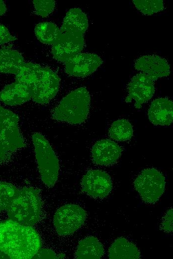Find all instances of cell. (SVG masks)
<instances>
[{"mask_svg": "<svg viewBox=\"0 0 173 259\" xmlns=\"http://www.w3.org/2000/svg\"><path fill=\"white\" fill-rule=\"evenodd\" d=\"M37 232L11 220L0 222V251L9 259H33L41 249Z\"/></svg>", "mask_w": 173, "mask_h": 259, "instance_id": "1", "label": "cell"}, {"mask_svg": "<svg viewBox=\"0 0 173 259\" xmlns=\"http://www.w3.org/2000/svg\"><path fill=\"white\" fill-rule=\"evenodd\" d=\"M15 81L25 85L31 99L41 104L49 102L60 87L59 77L54 71L32 62L24 63L15 76Z\"/></svg>", "mask_w": 173, "mask_h": 259, "instance_id": "2", "label": "cell"}, {"mask_svg": "<svg viewBox=\"0 0 173 259\" xmlns=\"http://www.w3.org/2000/svg\"><path fill=\"white\" fill-rule=\"evenodd\" d=\"M42 205L38 189L23 187L18 189L10 199L5 211L9 220L32 226L40 218Z\"/></svg>", "mask_w": 173, "mask_h": 259, "instance_id": "3", "label": "cell"}, {"mask_svg": "<svg viewBox=\"0 0 173 259\" xmlns=\"http://www.w3.org/2000/svg\"><path fill=\"white\" fill-rule=\"evenodd\" d=\"M90 97L84 87L69 93L60 102L52 112L53 118L58 121L72 125L81 124L86 120L89 111Z\"/></svg>", "mask_w": 173, "mask_h": 259, "instance_id": "4", "label": "cell"}, {"mask_svg": "<svg viewBox=\"0 0 173 259\" xmlns=\"http://www.w3.org/2000/svg\"><path fill=\"white\" fill-rule=\"evenodd\" d=\"M32 140L41 179L45 185L52 187L58 178L59 160L51 144L42 134L33 133Z\"/></svg>", "mask_w": 173, "mask_h": 259, "instance_id": "5", "label": "cell"}, {"mask_svg": "<svg viewBox=\"0 0 173 259\" xmlns=\"http://www.w3.org/2000/svg\"><path fill=\"white\" fill-rule=\"evenodd\" d=\"M133 184L142 200L148 204H153L163 194L166 180L160 171L154 168H148L140 173Z\"/></svg>", "mask_w": 173, "mask_h": 259, "instance_id": "6", "label": "cell"}, {"mask_svg": "<svg viewBox=\"0 0 173 259\" xmlns=\"http://www.w3.org/2000/svg\"><path fill=\"white\" fill-rule=\"evenodd\" d=\"M86 211L81 206L68 204L60 207L55 212L53 224L57 233L60 236L73 234L84 224Z\"/></svg>", "mask_w": 173, "mask_h": 259, "instance_id": "7", "label": "cell"}, {"mask_svg": "<svg viewBox=\"0 0 173 259\" xmlns=\"http://www.w3.org/2000/svg\"><path fill=\"white\" fill-rule=\"evenodd\" d=\"M84 34L60 29L57 40L52 47L51 52L54 58L64 63L81 53L85 45Z\"/></svg>", "mask_w": 173, "mask_h": 259, "instance_id": "8", "label": "cell"}, {"mask_svg": "<svg viewBox=\"0 0 173 259\" xmlns=\"http://www.w3.org/2000/svg\"><path fill=\"white\" fill-rule=\"evenodd\" d=\"M81 186L83 192L96 199L106 197L112 189V182L109 175L99 170H88L83 177Z\"/></svg>", "mask_w": 173, "mask_h": 259, "instance_id": "9", "label": "cell"}, {"mask_svg": "<svg viewBox=\"0 0 173 259\" xmlns=\"http://www.w3.org/2000/svg\"><path fill=\"white\" fill-rule=\"evenodd\" d=\"M18 122L19 117L16 114L0 105V133L13 152L25 145Z\"/></svg>", "mask_w": 173, "mask_h": 259, "instance_id": "10", "label": "cell"}, {"mask_svg": "<svg viewBox=\"0 0 173 259\" xmlns=\"http://www.w3.org/2000/svg\"><path fill=\"white\" fill-rule=\"evenodd\" d=\"M102 63V60L95 54L80 53L64 63L68 75L84 77L93 73Z\"/></svg>", "mask_w": 173, "mask_h": 259, "instance_id": "11", "label": "cell"}, {"mask_svg": "<svg viewBox=\"0 0 173 259\" xmlns=\"http://www.w3.org/2000/svg\"><path fill=\"white\" fill-rule=\"evenodd\" d=\"M154 81L147 75L140 73L134 76L128 85L127 103L134 100L135 107L140 109L142 105L150 100L155 93Z\"/></svg>", "mask_w": 173, "mask_h": 259, "instance_id": "12", "label": "cell"}, {"mask_svg": "<svg viewBox=\"0 0 173 259\" xmlns=\"http://www.w3.org/2000/svg\"><path fill=\"white\" fill-rule=\"evenodd\" d=\"M122 152V147L114 141L101 139L97 141L92 147V160L97 165L110 166L118 161Z\"/></svg>", "mask_w": 173, "mask_h": 259, "instance_id": "13", "label": "cell"}, {"mask_svg": "<svg viewBox=\"0 0 173 259\" xmlns=\"http://www.w3.org/2000/svg\"><path fill=\"white\" fill-rule=\"evenodd\" d=\"M135 68L141 71L154 81L170 73V67L166 59L157 55L140 57L135 62Z\"/></svg>", "mask_w": 173, "mask_h": 259, "instance_id": "14", "label": "cell"}, {"mask_svg": "<svg viewBox=\"0 0 173 259\" xmlns=\"http://www.w3.org/2000/svg\"><path fill=\"white\" fill-rule=\"evenodd\" d=\"M150 122L157 126H169L173 121V103L168 98L154 100L148 110Z\"/></svg>", "mask_w": 173, "mask_h": 259, "instance_id": "15", "label": "cell"}, {"mask_svg": "<svg viewBox=\"0 0 173 259\" xmlns=\"http://www.w3.org/2000/svg\"><path fill=\"white\" fill-rule=\"evenodd\" d=\"M31 99L26 86L16 81L5 86L0 91V101L9 106L21 105Z\"/></svg>", "mask_w": 173, "mask_h": 259, "instance_id": "16", "label": "cell"}, {"mask_svg": "<svg viewBox=\"0 0 173 259\" xmlns=\"http://www.w3.org/2000/svg\"><path fill=\"white\" fill-rule=\"evenodd\" d=\"M108 258L111 259H138L140 252L137 246L123 237L116 239L108 250Z\"/></svg>", "mask_w": 173, "mask_h": 259, "instance_id": "17", "label": "cell"}, {"mask_svg": "<svg viewBox=\"0 0 173 259\" xmlns=\"http://www.w3.org/2000/svg\"><path fill=\"white\" fill-rule=\"evenodd\" d=\"M25 63L23 56L17 51L10 48L0 49V73L16 76Z\"/></svg>", "mask_w": 173, "mask_h": 259, "instance_id": "18", "label": "cell"}, {"mask_svg": "<svg viewBox=\"0 0 173 259\" xmlns=\"http://www.w3.org/2000/svg\"><path fill=\"white\" fill-rule=\"evenodd\" d=\"M104 254L103 245L95 237H87L81 240L75 252V258L81 259L101 258Z\"/></svg>", "mask_w": 173, "mask_h": 259, "instance_id": "19", "label": "cell"}, {"mask_svg": "<svg viewBox=\"0 0 173 259\" xmlns=\"http://www.w3.org/2000/svg\"><path fill=\"white\" fill-rule=\"evenodd\" d=\"M88 25L86 14L79 8H73L67 12L60 29L84 34Z\"/></svg>", "mask_w": 173, "mask_h": 259, "instance_id": "20", "label": "cell"}, {"mask_svg": "<svg viewBox=\"0 0 173 259\" xmlns=\"http://www.w3.org/2000/svg\"><path fill=\"white\" fill-rule=\"evenodd\" d=\"M60 33V28L54 23L43 22L39 23L35 28L37 38L42 43L52 45L55 44Z\"/></svg>", "mask_w": 173, "mask_h": 259, "instance_id": "21", "label": "cell"}, {"mask_svg": "<svg viewBox=\"0 0 173 259\" xmlns=\"http://www.w3.org/2000/svg\"><path fill=\"white\" fill-rule=\"evenodd\" d=\"M108 133L113 139L118 141H125L131 138L133 134L130 123L124 119L114 121L111 125Z\"/></svg>", "mask_w": 173, "mask_h": 259, "instance_id": "22", "label": "cell"}, {"mask_svg": "<svg viewBox=\"0 0 173 259\" xmlns=\"http://www.w3.org/2000/svg\"><path fill=\"white\" fill-rule=\"evenodd\" d=\"M133 2L135 7L145 15H152L164 9L162 0H134Z\"/></svg>", "mask_w": 173, "mask_h": 259, "instance_id": "23", "label": "cell"}, {"mask_svg": "<svg viewBox=\"0 0 173 259\" xmlns=\"http://www.w3.org/2000/svg\"><path fill=\"white\" fill-rule=\"evenodd\" d=\"M18 188L10 183L0 182V213L5 209Z\"/></svg>", "mask_w": 173, "mask_h": 259, "instance_id": "24", "label": "cell"}, {"mask_svg": "<svg viewBox=\"0 0 173 259\" xmlns=\"http://www.w3.org/2000/svg\"><path fill=\"white\" fill-rule=\"evenodd\" d=\"M36 13L42 17L51 14L55 7V1L53 0H34L33 1Z\"/></svg>", "mask_w": 173, "mask_h": 259, "instance_id": "25", "label": "cell"}, {"mask_svg": "<svg viewBox=\"0 0 173 259\" xmlns=\"http://www.w3.org/2000/svg\"><path fill=\"white\" fill-rule=\"evenodd\" d=\"M14 152L0 133V162H5L10 158Z\"/></svg>", "mask_w": 173, "mask_h": 259, "instance_id": "26", "label": "cell"}, {"mask_svg": "<svg viewBox=\"0 0 173 259\" xmlns=\"http://www.w3.org/2000/svg\"><path fill=\"white\" fill-rule=\"evenodd\" d=\"M173 211L171 207L166 213L163 218L161 229L165 232L171 233L173 231Z\"/></svg>", "mask_w": 173, "mask_h": 259, "instance_id": "27", "label": "cell"}, {"mask_svg": "<svg viewBox=\"0 0 173 259\" xmlns=\"http://www.w3.org/2000/svg\"><path fill=\"white\" fill-rule=\"evenodd\" d=\"M64 257V254L56 255L52 250L40 249L33 259H62Z\"/></svg>", "mask_w": 173, "mask_h": 259, "instance_id": "28", "label": "cell"}, {"mask_svg": "<svg viewBox=\"0 0 173 259\" xmlns=\"http://www.w3.org/2000/svg\"><path fill=\"white\" fill-rule=\"evenodd\" d=\"M17 38L10 34L5 26L0 23V44L14 41Z\"/></svg>", "mask_w": 173, "mask_h": 259, "instance_id": "29", "label": "cell"}, {"mask_svg": "<svg viewBox=\"0 0 173 259\" xmlns=\"http://www.w3.org/2000/svg\"><path fill=\"white\" fill-rule=\"evenodd\" d=\"M6 11V5L3 0H0V16L3 15Z\"/></svg>", "mask_w": 173, "mask_h": 259, "instance_id": "30", "label": "cell"}, {"mask_svg": "<svg viewBox=\"0 0 173 259\" xmlns=\"http://www.w3.org/2000/svg\"><path fill=\"white\" fill-rule=\"evenodd\" d=\"M0 259H9L4 253L0 251Z\"/></svg>", "mask_w": 173, "mask_h": 259, "instance_id": "31", "label": "cell"}]
</instances>
